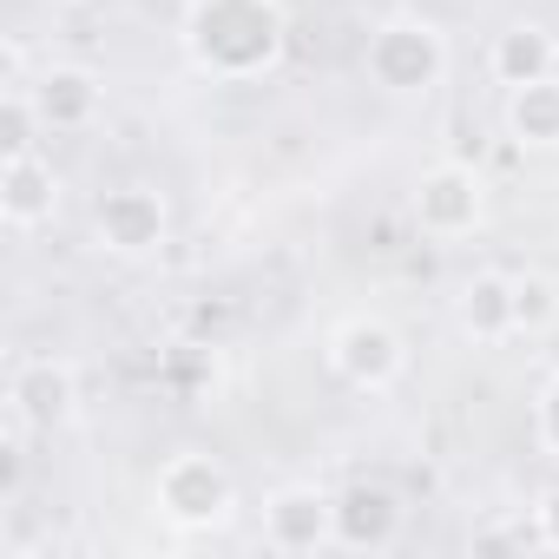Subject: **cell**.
I'll list each match as a JSON object with an SVG mask.
<instances>
[{"label":"cell","mask_w":559,"mask_h":559,"mask_svg":"<svg viewBox=\"0 0 559 559\" xmlns=\"http://www.w3.org/2000/svg\"><path fill=\"white\" fill-rule=\"evenodd\" d=\"M284 0H191L185 47L211 80H257L284 53Z\"/></svg>","instance_id":"6da1fadb"},{"label":"cell","mask_w":559,"mask_h":559,"mask_svg":"<svg viewBox=\"0 0 559 559\" xmlns=\"http://www.w3.org/2000/svg\"><path fill=\"white\" fill-rule=\"evenodd\" d=\"M362 67H369V80L382 93H428L448 73V34L435 21H421V14H389L369 34Z\"/></svg>","instance_id":"7a4b0ae2"},{"label":"cell","mask_w":559,"mask_h":559,"mask_svg":"<svg viewBox=\"0 0 559 559\" xmlns=\"http://www.w3.org/2000/svg\"><path fill=\"white\" fill-rule=\"evenodd\" d=\"M152 500L171 526H217L237 507V487L211 454H171L152 480Z\"/></svg>","instance_id":"3957f363"},{"label":"cell","mask_w":559,"mask_h":559,"mask_svg":"<svg viewBox=\"0 0 559 559\" xmlns=\"http://www.w3.org/2000/svg\"><path fill=\"white\" fill-rule=\"evenodd\" d=\"M480 217H487V185H480L474 165H435V171H421V185H415V224L428 237L454 243V237L480 230Z\"/></svg>","instance_id":"277c9868"},{"label":"cell","mask_w":559,"mask_h":559,"mask_svg":"<svg viewBox=\"0 0 559 559\" xmlns=\"http://www.w3.org/2000/svg\"><path fill=\"white\" fill-rule=\"evenodd\" d=\"M73 408H80L73 362H60V356H27V362H14V376H8V415H14L27 435L60 428Z\"/></svg>","instance_id":"5b68a950"},{"label":"cell","mask_w":559,"mask_h":559,"mask_svg":"<svg viewBox=\"0 0 559 559\" xmlns=\"http://www.w3.org/2000/svg\"><path fill=\"white\" fill-rule=\"evenodd\" d=\"M93 230H99V243L112 257H145V250L165 243L171 217H165V198L152 185H119V191H106L93 204Z\"/></svg>","instance_id":"8992f818"},{"label":"cell","mask_w":559,"mask_h":559,"mask_svg":"<svg viewBox=\"0 0 559 559\" xmlns=\"http://www.w3.org/2000/svg\"><path fill=\"white\" fill-rule=\"evenodd\" d=\"M263 546L270 552H323L336 546V500L317 487H284L263 500Z\"/></svg>","instance_id":"52a82bcc"},{"label":"cell","mask_w":559,"mask_h":559,"mask_svg":"<svg viewBox=\"0 0 559 559\" xmlns=\"http://www.w3.org/2000/svg\"><path fill=\"white\" fill-rule=\"evenodd\" d=\"M330 362H336V376H343L349 389H389V382L402 376L408 349H402V336H395L389 323L349 317V323L330 336Z\"/></svg>","instance_id":"ba28073f"},{"label":"cell","mask_w":559,"mask_h":559,"mask_svg":"<svg viewBox=\"0 0 559 559\" xmlns=\"http://www.w3.org/2000/svg\"><path fill=\"white\" fill-rule=\"evenodd\" d=\"M53 211H60V171L40 158V145L0 158V217L14 230H40L53 224Z\"/></svg>","instance_id":"9c48e42d"},{"label":"cell","mask_w":559,"mask_h":559,"mask_svg":"<svg viewBox=\"0 0 559 559\" xmlns=\"http://www.w3.org/2000/svg\"><path fill=\"white\" fill-rule=\"evenodd\" d=\"M27 93H34V112L47 132H86L99 119V99H106L86 67H47Z\"/></svg>","instance_id":"30bf717a"},{"label":"cell","mask_w":559,"mask_h":559,"mask_svg":"<svg viewBox=\"0 0 559 559\" xmlns=\"http://www.w3.org/2000/svg\"><path fill=\"white\" fill-rule=\"evenodd\" d=\"M395 533H402V507H395L389 487L362 480V487L336 493V546H349V552H389Z\"/></svg>","instance_id":"8fae6325"},{"label":"cell","mask_w":559,"mask_h":559,"mask_svg":"<svg viewBox=\"0 0 559 559\" xmlns=\"http://www.w3.org/2000/svg\"><path fill=\"white\" fill-rule=\"evenodd\" d=\"M487 67H493V80H500L507 93H513V86H533V80H552V73H559V40H552L546 27L520 21V27H507V34L493 40Z\"/></svg>","instance_id":"7c38bea8"},{"label":"cell","mask_w":559,"mask_h":559,"mask_svg":"<svg viewBox=\"0 0 559 559\" xmlns=\"http://www.w3.org/2000/svg\"><path fill=\"white\" fill-rule=\"evenodd\" d=\"M461 330L480 343L513 336V276L507 270H474L461 284Z\"/></svg>","instance_id":"4fadbf2b"},{"label":"cell","mask_w":559,"mask_h":559,"mask_svg":"<svg viewBox=\"0 0 559 559\" xmlns=\"http://www.w3.org/2000/svg\"><path fill=\"white\" fill-rule=\"evenodd\" d=\"M507 132L520 145H559V73L507 93Z\"/></svg>","instance_id":"5bb4252c"},{"label":"cell","mask_w":559,"mask_h":559,"mask_svg":"<svg viewBox=\"0 0 559 559\" xmlns=\"http://www.w3.org/2000/svg\"><path fill=\"white\" fill-rule=\"evenodd\" d=\"M559 323V284L539 270L513 276V330H552Z\"/></svg>","instance_id":"9a60e30c"},{"label":"cell","mask_w":559,"mask_h":559,"mask_svg":"<svg viewBox=\"0 0 559 559\" xmlns=\"http://www.w3.org/2000/svg\"><path fill=\"white\" fill-rule=\"evenodd\" d=\"M539 441H546V448L559 454V382H552V389L539 395Z\"/></svg>","instance_id":"2e32d148"},{"label":"cell","mask_w":559,"mask_h":559,"mask_svg":"<svg viewBox=\"0 0 559 559\" xmlns=\"http://www.w3.org/2000/svg\"><path fill=\"white\" fill-rule=\"evenodd\" d=\"M539 539H546V546L559 552V487H552V493L539 500Z\"/></svg>","instance_id":"e0dca14e"}]
</instances>
